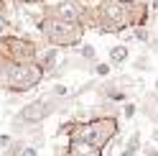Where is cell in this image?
<instances>
[{"label":"cell","mask_w":158,"mask_h":156,"mask_svg":"<svg viewBox=\"0 0 158 156\" xmlns=\"http://www.w3.org/2000/svg\"><path fill=\"white\" fill-rule=\"evenodd\" d=\"M117 133H120L117 115H102L92 120H66L56 131V136H66L69 141H87L102 151L117 138Z\"/></svg>","instance_id":"cell-1"},{"label":"cell","mask_w":158,"mask_h":156,"mask_svg":"<svg viewBox=\"0 0 158 156\" xmlns=\"http://www.w3.org/2000/svg\"><path fill=\"white\" fill-rule=\"evenodd\" d=\"M61 102H64V97L46 95V97H38V100L23 105V108L15 113V118H13V128H15V131H26L28 125L44 123L46 118H51V115L61 108Z\"/></svg>","instance_id":"cell-2"},{"label":"cell","mask_w":158,"mask_h":156,"mask_svg":"<svg viewBox=\"0 0 158 156\" xmlns=\"http://www.w3.org/2000/svg\"><path fill=\"white\" fill-rule=\"evenodd\" d=\"M38 31H41L54 46H77L82 41V26L72 23V21H64V18H44L38 23Z\"/></svg>","instance_id":"cell-3"},{"label":"cell","mask_w":158,"mask_h":156,"mask_svg":"<svg viewBox=\"0 0 158 156\" xmlns=\"http://www.w3.org/2000/svg\"><path fill=\"white\" fill-rule=\"evenodd\" d=\"M44 77H46L44 69H41L36 62H13L10 72H8L5 90H8V92H15V95L28 92V90H33V87L41 84Z\"/></svg>","instance_id":"cell-4"},{"label":"cell","mask_w":158,"mask_h":156,"mask_svg":"<svg viewBox=\"0 0 158 156\" xmlns=\"http://www.w3.org/2000/svg\"><path fill=\"white\" fill-rule=\"evenodd\" d=\"M0 54H5L10 62H36V46L21 36H5L0 38Z\"/></svg>","instance_id":"cell-5"},{"label":"cell","mask_w":158,"mask_h":156,"mask_svg":"<svg viewBox=\"0 0 158 156\" xmlns=\"http://www.w3.org/2000/svg\"><path fill=\"white\" fill-rule=\"evenodd\" d=\"M102 154H105L102 149H97V146L87 143V141H69L66 151H64V156H102Z\"/></svg>","instance_id":"cell-6"},{"label":"cell","mask_w":158,"mask_h":156,"mask_svg":"<svg viewBox=\"0 0 158 156\" xmlns=\"http://www.w3.org/2000/svg\"><path fill=\"white\" fill-rule=\"evenodd\" d=\"M56 18H64V21L79 23V21H82V8H79L74 0H64V3L56 5Z\"/></svg>","instance_id":"cell-7"},{"label":"cell","mask_w":158,"mask_h":156,"mask_svg":"<svg viewBox=\"0 0 158 156\" xmlns=\"http://www.w3.org/2000/svg\"><path fill=\"white\" fill-rule=\"evenodd\" d=\"M36 64L44 69V74L54 72L56 64H59V51H56V49H46L44 54H36Z\"/></svg>","instance_id":"cell-8"},{"label":"cell","mask_w":158,"mask_h":156,"mask_svg":"<svg viewBox=\"0 0 158 156\" xmlns=\"http://www.w3.org/2000/svg\"><path fill=\"white\" fill-rule=\"evenodd\" d=\"M127 56H130V49L125 44H117V46L110 49V64H115V67H123L127 62Z\"/></svg>","instance_id":"cell-9"},{"label":"cell","mask_w":158,"mask_h":156,"mask_svg":"<svg viewBox=\"0 0 158 156\" xmlns=\"http://www.w3.org/2000/svg\"><path fill=\"white\" fill-rule=\"evenodd\" d=\"M100 92L107 97V100H112V102H125V100H127V95L120 90V87H115V84H105Z\"/></svg>","instance_id":"cell-10"},{"label":"cell","mask_w":158,"mask_h":156,"mask_svg":"<svg viewBox=\"0 0 158 156\" xmlns=\"http://www.w3.org/2000/svg\"><path fill=\"white\" fill-rule=\"evenodd\" d=\"M140 146H143V143H140V131H135V133L130 136V138H127V143H125V151H130V154L135 156L138 151H140Z\"/></svg>","instance_id":"cell-11"},{"label":"cell","mask_w":158,"mask_h":156,"mask_svg":"<svg viewBox=\"0 0 158 156\" xmlns=\"http://www.w3.org/2000/svg\"><path fill=\"white\" fill-rule=\"evenodd\" d=\"M79 56H82L84 62H97V51H94L92 44H82L79 46Z\"/></svg>","instance_id":"cell-12"},{"label":"cell","mask_w":158,"mask_h":156,"mask_svg":"<svg viewBox=\"0 0 158 156\" xmlns=\"http://www.w3.org/2000/svg\"><path fill=\"white\" fill-rule=\"evenodd\" d=\"M110 72H112V64H107V62H97L94 64V74L97 77H110Z\"/></svg>","instance_id":"cell-13"},{"label":"cell","mask_w":158,"mask_h":156,"mask_svg":"<svg viewBox=\"0 0 158 156\" xmlns=\"http://www.w3.org/2000/svg\"><path fill=\"white\" fill-rule=\"evenodd\" d=\"M21 149H23V141H15V138H13V143L8 146V149H3V156H18Z\"/></svg>","instance_id":"cell-14"},{"label":"cell","mask_w":158,"mask_h":156,"mask_svg":"<svg viewBox=\"0 0 158 156\" xmlns=\"http://www.w3.org/2000/svg\"><path fill=\"white\" fill-rule=\"evenodd\" d=\"M18 156H38V146L36 143H23V149Z\"/></svg>","instance_id":"cell-15"},{"label":"cell","mask_w":158,"mask_h":156,"mask_svg":"<svg viewBox=\"0 0 158 156\" xmlns=\"http://www.w3.org/2000/svg\"><path fill=\"white\" fill-rule=\"evenodd\" d=\"M135 28V38H138V41H148V38H151V33H148V28H143V26H133Z\"/></svg>","instance_id":"cell-16"},{"label":"cell","mask_w":158,"mask_h":156,"mask_svg":"<svg viewBox=\"0 0 158 156\" xmlns=\"http://www.w3.org/2000/svg\"><path fill=\"white\" fill-rule=\"evenodd\" d=\"M135 110H138V108H135V102H125V105H123V118H125V120H130L133 115H135Z\"/></svg>","instance_id":"cell-17"},{"label":"cell","mask_w":158,"mask_h":156,"mask_svg":"<svg viewBox=\"0 0 158 156\" xmlns=\"http://www.w3.org/2000/svg\"><path fill=\"white\" fill-rule=\"evenodd\" d=\"M140 151H143V156H158V146L156 143H143Z\"/></svg>","instance_id":"cell-18"},{"label":"cell","mask_w":158,"mask_h":156,"mask_svg":"<svg viewBox=\"0 0 158 156\" xmlns=\"http://www.w3.org/2000/svg\"><path fill=\"white\" fill-rule=\"evenodd\" d=\"M13 143V136H8V133H0V151L8 149V146Z\"/></svg>","instance_id":"cell-19"},{"label":"cell","mask_w":158,"mask_h":156,"mask_svg":"<svg viewBox=\"0 0 158 156\" xmlns=\"http://www.w3.org/2000/svg\"><path fill=\"white\" fill-rule=\"evenodd\" d=\"M54 95H56V97H66V95H69V87H66V84H56V87H54Z\"/></svg>","instance_id":"cell-20"},{"label":"cell","mask_w":158,"mask_h":156,"mask_svg":"<svg viewBox=\"0 0 158 156\" xmlns=\"http://www.w3.org/2000/svg\"><path fill=\"white\" fill-rule=\"evenodd\" d=\"M148 67H151L148 59H138V62H135V69H148Z\"/></svg>","instance_id":"cell-21"},{"label":"cell","mask_w":158,"mask_h":156,"mask_svg":"<svg viewBox=\"0 0 158 156\" xmlns=\"http://www.w3.org/2000/svg\"><path fill=\"white\" fill-rule=\"evenodd\" d=\"M151 143L158 146V128H153V133H151Z\"/></svg>","instance_id":"cell-22"},{"label":"cell","mask_w":158,"mask_h":156,"mask_svg":"<svg viewBox=\"0 0 158 156\" xmlns=\"http://www.w3.org/2000/svg\"><path fill=\"white\" fill-rule=\"evenodd\" d=\"M117 156H133V154H130V151H125V149H123V151H120V154H117Z\"/></svg>","instance_id":"cell-23"},{"label":"cell","mask_w":158,"mask_h":156,"mask_svg":"<svg viewBox=\"0 0 158 156\" xmlns=\"http://www.w3.org/2000/svg\"><path fill=\"white\" fill-rule=\"evenodd\" d=\"M123 3H127V5H133V3H135V0H123Z\"/></svg>","instance_id":"cell-24"},{"label":"cell","mask_w":158,"mask_h":156,"mask_svg":"<svg viewBox=\"0 0 158 156\" xmlns=\"http://www.w3.org/2000/svg\"><path fill=\"white\" fill-rule=\"evenodd\" d=\"M18 3H31V0H18Z\"/></svg>","instance_id":"cell-25"},{"label":"cell","mask_w":158,"mask_h":156,"mask_svg":"<svg viewBox=\"0 0 158 156\" xmlns=\"http://www.w3.org/2000/svg\"><path fill=\"white\" fill-rule=\"evenodd\" d=\"M36 3H41V0H36Z\"/></svg>","instance_id":"cell-26"},{"label":"cell","mask_w":158,"mask_h":156,"mask_svg":"<svg viewBox=\"0 0 158 156\" xmlns=\"http://www.w3.org/2000/svg\"><path fill=\"white\" fill-rule=\"evenodd\" d=\"M0 38H3V33H0Z\"/></svg>","instance_id":"cell-27"}]
</instances>
